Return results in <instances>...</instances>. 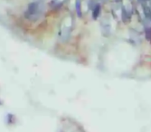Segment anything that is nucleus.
Returning <instances> with one entry per match:
<instances>
[{
	"label": "nucleus",
	"instance_id": "nucleus-1",
	"mask_svg": "<svg viewBox=\"0 0 151 132\" xmlns=\"http://www.w3.org/2000/svg\"><path fill=\"white\" fill-rule=\"evenodd\" d=\"M45 12V5L41 1H35L28 5L24 12V17L30 21L38 20Z\"/></svg>",
	"mask_w": 151,
	"mask_h": 132
},
{
	"label": "nucleus",
	"instance_id": "nucleus-2",
	"mask_svg": "<svg viewBox=\"0 0 151 132\" xmlns=\"http://www.w3.org/2000/svg\"><path fill=\"white\" fill-rule=\"evenodd\" d=\"M101 32L103 34L104 36H109V33H111V23L109 22V20H102V22L101 23Z\"/></svg>",
	"mask_w": 151,
	"mask_h": 132
},
{
	"label": "nucleus",
	"instance_id": "nucleus-3",
	"mask_svg": "<svg viewBox=\"0 0 151 132\" xmlns=\"http://www.w3.org/2000/svg\"><path fill=\"white\" fill-rule=\"evenodd\" d=\"M100 14H101V6L99 4H96L92 7V17H93V19L99 18Z\"/></svg>",
	"mask_w": 151,
	"mask_h": 132
},
{
	"label": "nucleus",
	"instance_id": "nucleus-4",
	"mask_svg": "<svg viewBox=\"0 0 151 132\" xmlns=\"http://www.w3.org/2000/svg\"><path fill=\"white\" fill-rule=\"evenodd\" d=\"M145 34H146L147 40L151 43V26H146V28H145Z\"/></svg>",
	"mask_w": 151,
	"mask_h": 132
},
{
	"label": "nucleus",
	"instance_id": "nucleus-5",
	"mask_svg": "<svg viewBox=\"0 0 151 132\" xmlns=\"http://www.w3.org/2000/svg\"><path fill=\"white\" fill-rule=\"evenodd\" d=\"M75 8H76V12H77L78 16H81V1H80V0H76Z\"/></svg>",
	"mask_w": 151,
	"mask_h": 132
},
{
	"label": "nucleus",
	"instance_id": "nucleus-6",
	"mask_svg": "<svg viewBox=\"0 0 151 132\" xmlns=\"http://www.w3.org/2000/svg\"><path fill=\"white\" fill-rule=\"evenodd\" d=\"M115 1H119V0H115Z\"/></svg>",
	"mask_w": 151,
	"mask_h": 132
}]
</instances>
